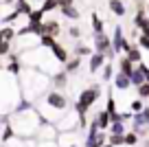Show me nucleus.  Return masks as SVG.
I'll return each instance as SVG.
<instances>
[{
	"label": "nucleus",
	"mask_w": 149,
	"mask_h": 147,
	"mask_svg": "<svg viewBox=\"0 0 149 147\" xmlns=\"http://www.w3.org/2000/svg\"><path fill=\"white\" fill-rule=\"evenodd\" d=\"M57 44V40L53 35H42L40 37V46H42V48H48V51H53V46Z\"/></svg>",
	"instance_id": "20"
},
{
	"label": "nucleus",
	"mask_w": 149,
	"mask_h": 147,
	"mask_svg": "<svg viewBox=\"0 0 149 147\" xmlns=\"http://www.w3.org/2000/svg\"><path fill=\"white\" fill-rule=\"evenodd\" d=\"M107 134H127V127H125V123H123V121H116V123L110 125Z\"/></svg>",
	"instance_id": "21"
},
{
	"label": "nucleus",
	"mask_w": 149,
	"mask_h": 147,
	"mask_svg": "<svg viewBox=\"0 0 149 147\" xmlns=\"http://www.w3.org/2000/svg\"><path fill=\"white\" fill-rule=\"evenodd\" d=\"M136 94H138L140 99H149V81L140 83V86L136 88Z\"/></svg>",
	"instance_id": "26"
},
{
	"label": "nucleus",
	"mask_w": 149,
	"mask_h": 147,
	"mask_svg": "<svg viewBox=\"0 0 149 147\" xmlns=\"http://www.w3.org/2000/svg\"><path fill=\"white\" fill-rule=\"evenodd\" d=\"M105 110L110 112V116H116L118 112H116V101H114V97H107V103H105Z\"/></svg>",
	"instance_id": "27"
},
{
	"label": "nucleus",
	"mask_w": 149,
	"mask_h": 147,
	"mask_svg": "<svg viewBox=\"0 0 149 147\" xmlns=\"http://www.w3.org/2000/svg\"><path fill=\"white\" fill-rule=\"evenodd\" d=\"M145 108H147V106H145V103H143V99H140V97H136L134 101L130 103V110L134 112V114H138V112H143Z\"/></svg>",
	"instance_id": "25"
},
{
	"label": "nucleus",
	"mask_w": 149,
	"mask_h": 147,
	"mask_svg": "<svg viewBox=\"0 0 149 147\" xmlns=\"http://www.w3.org/2000/svg\"><path fill=\"white\" fill-rule=\"evenodd\" d=\"M15 11H18V13L20 15H31L33 13V9H31V7H29V2H26V0H15Z\"/></svg>",
	"instance_id": "17"
},
{
	"label": "nucleus",
	"mask_w": 149,
	"mask_h": 147,
	"mask_svg": "<svg viewBox=\"0 0 149 147\" xmlns=\"http://www.w3.org/2000/svg\"><path fill=\"white\" fill-rule=\"evenodd\" d=\"M143 114H145V119H147V125H149V106L143 110Z\"/></svg>",
	"instance_id": "37"
},
{
	"label": "nucleus",
	"mask_w": 149,
	"mask_h": 147,
	"mask_svg": "<svg viewBox=\"0 0 149 147\" xmlns=\"http://www.w3.org/2000/svg\"><path fill=\"white\" fill-rule=\"evenodd\" d=\"M147 15H149V5H147Z\"/></svg>",
	"instance_id": "42"
},
{
	"label": "nucleus",
	"mask_w": 149,
	"mask_h": 147,
	"mask_svg": "<svg viewBox=\"0 0 149 147\" xmlns=\"http://www.w3.org/2000/svg\"><path fill=\"white\" fill-rule=\"evenodd\" d=\"M0 70H2V64H0Z\"/></svg>",
	"instance_id": "44"
},
{
	"label": "nucleus",
	"mask_w": 149,
	"mask_h": 147,
	"mask_svg": "<svg viewBox=\"0 0 149 147\" xmlns=\"http://www.w3.org/2000/svg\"><path fill=\"white\" fill-rule=\"evenodd\" d=\"M134 44H130V40H125V35H123V29L116 27L114 29V35H112V51L116 53V55H121V53H130V48Z\"/></svg>",
	"instance_id": "6"
},
{
	"label": "nucleus",
	"mask_w": 149,
	"mask_h": 147,
	"mask_svg": "<svg viewBox=\"0 0 149 147\" xmlns=\"http://www.w3.org/2000/svg\"><path fill=\"white\" fill-rule=\"evenodd\" d=\"M9 60H11V62L7 64V70H9V75H11V77H20V62H18V57L11 55Z\"/></svg>",
	"instance_id": "15"
},
{
	"label": "nucleus",
	"mask_w": 149,
	"mask_h": 147,
	"mask_svg": "<svg viewBox=\"0 0 149 147\" xmlns=\"http://www.w3.org/2000/svg\"><path fill=\"white\" fill-rule=\"evenodd\" d=\"M114 88H116V90H127V88H132V79H130V75L116 73V75H114Z\"/></svg>",
	"instance_id": "11"
},
{
	"label": "nucleus",
	"mask_w": 149,
	"mask_h": 147,
	"mask_svg": "<svg viewBox=\"0 0 149 147\" xmlns=\"http://www.w3.org/2000/svg\"><path fill=\"white\" fill-rule=\"evenodd\" d=\"M79 66H81V57H72V60L64 66V70H66V73H77Z\"/></svg>",
	"instance_id": "22"
},
{
	"label": "nucleus",
	"mask_w": 149,
	"mask_h": 147,
	"mask_svg": "<svg viewBox=\"0 0 149 147\" xmlns=\"http://www.w3.org/2000/svg\"><path fill=\"white\" fill-rule=\"evenodd\" d=\"M107 143L112 147H125V134H110Z\"/></svg>",
	"instance_id": "18"
},
{
	"label": "nucleus",
	"mask_w": 149,
	"mask_h": 147,
	"mask_svg": "<svg viewBox=\"0 0 149 147\" xmlns=\"http://www.w3.org/2000/svg\"><path fill=\"white\" fill-rule=\"evenodd\" d=\"M125 147H138V134L132 130L125 134Z\"/></svg>",
	"instance_id": "23"
},
{
	"label": "nucleus",
	"mask_w": 149,
	"mask_h": 147,
	"mask_svg": "<svg viewBox=\"0 0 149 147\" xmlns=\"http://www.w3.org/2000/svg\"><path fill=\"white\" fill-rule=\"evenodd\" d=\"M103 147H112V145H110V143H107V145H103Z\"/></svg>",
	"instance_id": "40"
},
{
	"label": "nucleus",
	"mask_w": 149,
	"mask_h": 147,
	"mask_svg": "<svg viewBox=\"0 0 149 147\" xmlns=\"http://www.w3.org/2000/svg\"><path fill=\"white\" fill-rule=\"evenodd\" d=\"M114 79V68H112V64L107 62L105 66H103V81H112Z\"/></svg>",
	"instance_id": "29"
},
{
	"label": "nucleus",
	"mask_w": 149,
	"mask_h": 147,
	"mask_svg": "<svg viewBox=\"0 0 149 147\" xmlns=\"http://www.w3.org/2000/svg\"><path fill=\"white\" fill-rule=\"evenodd\" d=\"M0 35H2V40L5 42H11V40H15V31L11 27H5L2 31H0Z\"/></svg>",
	"instance_id": "30"
},
{
	"label": "nucleus",
	"mask_w": 149,
	"mask_h": 147,
	"mask_svg": "<svg viewBox=\"0 0 149 147\" xmlns=\"http://www.w3.org/2000/svg\"><path fill=\"white\" fill-rule=\"evenodd\" d=\"M59 31H61V27H59V22H57V20L44 22V35H53V37H57V35H59Z\"/></svg>",
	"instance_id": "14"
},
{
	"label": "nucleus",
	"mask_w": 149,
	"mask_h": 147,
	"mask_svg": "<svg viewBox=\"0 0 149 147\" xmlns=\"http://www.w3.org/2000/svg\"><path fill=\"white\" fill-rule=\"evenodd\" d=\"M9 123H11V127H13L15 136L29 141V138H37V134H40V130H42V125L46 123V121L42 119V114L37 112L35 106L22 103L18 110H13L9 114Z\"/></svg>",
	"instance_id": "1"
},
{
	"label": "nucleus",
	"mask_w": 149,
	"mask_h": 147,
	"mask_svg": "<svg viewBox=\"0 0 149 147\" xmlns=\"http://www.w3.org/2000/svg\"><path fill=\"white\" fill-rule=\"evenodd\" d=\"M127 57H130L132 62H134V64H140V62H143V53H140V46H132L130 48V53H127Z\"/></svg>",
	"instance_id": "19"
},
{
	"label": "nucleus",
	"mask_w": 149,
	"mask_h": 147,
	"mask_svg": "<svg viewBox=\"0 0 149 147\" xmlns=\"http://www.w3.org/2000/svg\"><path fill=\"white\" fill-rule=\"evenodd\" d=\"M140 147H149V143H145V145H140Z\"/></svg>",
	"instance_id": "38"
},
{
	"label": "nucleus",
	"mask_w": 149,
	"mask_h": 147,
	"mask_svg": "<svg viewBox=\"0 0 149 147\" xmlns=\"http://www.w3.org/2000/svg\"><path fill=\"white\" fill-rule=\"evenodd\" d=\"M51 79H53L55 90H61V88H66V83H68V73H66V70H57Z\"/></svg>",
	"instance_id": "13"
},
{
	"label": "nucleus",
	"mask_w": 149,
	"mask_h": 147,
	"mask_svg": "<svg viewBox=\"0 0 149 147\" xmlns=\"http://www.w3.org/2000/svg\"><path fill=\"white\" fill-rule=\"evenodd\" d=\"M110 11L114 15H125V5H123V0H110Z\"/></svg>",
	"instance_id": "16"
},
{
	"label": "nucleus",
	"mask_w": 149,
	"mask_h": 147,
	"mask_svg": "<svg viewBox=\"0 0 149 147\" xmlns=\"http://www.w3.org/2000/svg\"><path fill=\"white\" fill-rule=\"evenodd\" d=\"M20 92H22V99L24 103H31V106H35L40 99H44V97L48 94V90H51V83L53 79L46 77L44 73H37V70H24V73H20Z\"/></svg>",
	"instance_id": "2"
},
{
	"label": "nucleus",
	"mask_w": 149,
	"mask_h": 147,
	"mask_svg": "<svg viewBox=\"0 0 149 147\" xmlns=\"http://www.w3.org/2000/svg\"><path fill=\"white\" fill-rule=\"evenodd\" d=\"M74 55L77 57H84V55H90V48L86 44H77L74 46Z\"/></svg>",
	"instance_id": "32"
},
{
	"label": "nucleus",
	"mask_w": 149,
	"mask_h": 147,
	"mask_svg": "<svg viewBox=\"0 0 149 147\" xmlns=\"http://www.w3.org/2000/svg\"><path fill=\"white\" fill-rule=\"evenodd\" d=\"M68 33H70L72 37H79V33H81V31H79L77 27H70V29H68Z\"/></svg>",
	"instance_id": "35"
},
{
	"label": "nucleus",
	"mask_w": 149,
	"mask_h": 147,
	"mask_svg": "<svg viewBox=\"0 0 149 147\" xmlns=\"http://www.w3.org/2000/svg\"><path fill=\"white\" fill-rule=\"evenodd\" d=\"M57 5H59V9H61V7H70V5H72V0H57Z\"/></svg>",
	"instance_id": "36"
},
{
	"label": "nucleus",
	"mask_w": 149,
	"mask_h": 147,
	"mask_svg": "<svg viewBox=\"0 0 149 147\" xmlns=\"http://www.w3.org/2000/svg\"><path fill=\"white\" fill-rule=\"evenodd\" d=\"M40 147H59L57 141H46V143H40Z\"/></svg>",
	"instance_id": "34"
},
{
	"label": "nucleus",
	"mask_w": 149,
	"mask_h": 147,
	"mask_svg": "<svg viewBox=\"0 0 149 147\" xmlns=\"http://www.w3.org/2000/svg\"><path fill=\"white\" fill-rule=\"evenodd\" d=\"M94 121H97V125H99V127H101V130H105V132H107V130H110V125H112V116H110V112H107L105 108L97 112V116H94Z\"/></svg>",
	"instance_id": "9"
},
{
	"label": "nucleus",
	"mask_w": 149,
	"mask_h": 147,
	"mask_svg": "<svg viewBox=\"0 0 149 147\" xmlns=\"http://www.w3.org/2000/svg\"><path fill=\"white\" fill-rule=\"evenodd\" d=\"M92 29H94V33H105L103 31V20L97 13H92Z\"/></svg>",
	"instance_id": "28"
},
{
	"label": "nucleus",
	"mask_w": 149,
	"mask_h": 147,
	"mask_svg": "<svg viewBox=\"0 0 149 147\" xmlns=\"http://www.w3.org/2000/svg\"><path fill=\"white\" fill-rule=\"evenodd\" d=\"M57 7H59V5H57V0H44V5H42L40 11H42V13H48V11L57 9Z\"/></svg>",
	"instance_id": "31"
},
{
	"label": "nucleus",
	"mask_w": 149,
	"mask_h": 147,
	"mask_svg": "<svg viewBox=\"0 0 149 147\" xmlns=\"http://www.w3.org/2000/svg\"><path fill=\"white\" fill-rule=\"evenodd\" d=\"M61 13H64L66 18H70V20H79V9H74L72 5L70 7H61Z\"/></svg>",
	"instance_id": "24"
},
{
	"label": "nucleus",
	"mask_w": 149,
	"mask_h": 147,
	"mask_svg": "<svg viewBox=\"0 0 149 147\" xmlns=\"http://www.w3.org/2000/svg\"><path fill=\"white\" fill-rule=\"evenodd\" d=\"M57 130L61 132H77V130H84L81 127V121H79V114L77 112H66L59 121H57Z\"/></svg>",
	"instance_id": "5"
},
{
	"label": "nucleus",
	"mask_w": 149,
	"mask_h": 147,
	"mask_svg": "<svg viewBox=\"0 0 149 147\" xmlns=\"http://www.w3.org/2000/svg\"><path fill=\"white\" fill-rule=\"evenodd\" d=\"M99 97H101V88L99 86H90V88H84L77 97V101H74V112L79 114V121H81V127H86L88 123V110L99 101Z\"/></svg>",
	"instance_id": "3"
},
{
	"label": "nucleus",
	"mask_w": 149,
	"mask_h": 147,
	"mask_svg": "<svg viewBox=\"0 0 149 147\" xmlns=\"http://www.w3.org/2000/svg\"><path fill=\"white\" fill-rule=\"evenodd\" d=\"M72 147H81V145H72Z\"/></svg>",
	"instance_id": "43"
},
{
	"label": "nucleus",
	"mask_w": 149,
	"mask_h": 147,
	"mask_svg": "<svg viewBox=\"0 0 149 147\" xmlns=\"http://www.w3.org/2000/svg\"><path fill=\"white\" fill-rule=\"evenodd\" d=\"M2 42H5V40H2V35H0V44H2Z\"/></svg>",
	"instance_id": "39"
},
{
	"label": "nucleus",
	"mask_w": 149,
	"mask_h": 147,
	"mask_svg": "<svg viewBox=\"0 0 149 147\" xmlns=\"http://www.w3.org/2000/svg\"><path fill=\"white\" fill-rule=\"evenodd\" d=\"M147 81H149V70H147Z\"/></svg>",
	"instance_id": "41"
},
{
	"label": "nucleus",
	"mask_w": 149,
	"mask_h": 147,
	"mask_svg": "<svg viewBox=\"0 0 149 147\" xmlns=\"http://www.w3.org/2000/svg\"><path fill=\"white\" fill-rule=\"evenodd\" d=\"M138 46H140V48H145V51H149V35H143V33H140Z\"/></svg>",
	"instance_id": "33"
},
{
	"label": "nucleus",
	"mask_w": 149,
	"mask_h": 147,
	"mask_svg": "<svg viewBox=\"0 0 149 147\" xmlns=\"http://www.w3.org/2000/svg\"><path fill=\"white\" fill-rule=\"evenodd\" d=\"M134 68H136V64L130 60L127 55H123L121 60H118V73H123V75H132L134 73Z\"/></svg>",
	"instance_id": "12"
},
{
	"label": "nucleus",
	"mask_w": 149,
	"mask_h": 147,
	"mask_svg": "<svg viewBox=\"0 0 149 147\" xmlns=\"http://www.w3.org/2000/svg\"><path fill=\"white\" fill-rule=\"evenodd\" d=\"M105 64H107V55H105V53H97V51H94L92 55H90V73H92V75L99 73Z\"/></svg>",
	"instance_id": "8"
},
{
	"label": "nucleus",
	"mask_w": 149,
	"mask_h": 147,
	"mask_svg": "<svg viewBox=\"0 0 149 147\" xmlns=\"http://www.w3.org/2000/svg\"><path fill=\"white\" fill-rule=\"evenodd\" d=\"M94 51L97 53H110L112 51V40L105 33H94Z\"/></svg>",
	"instance_id": "7"
},
{
	"label": "nucleus",
	"mask_w": 149,
	"mask_h": 147,
	"mask_svg": "<svg viewBox=\"0 0 149 147\" xmlns=\"http://www.w3.org/2000/svg\"><path fill=\"white\" fill-rule=\"evenodd\" d=\"M42 101H44V103H48L51 108H55L57 112H66V110H68V106H70L68 97H66L61 90H48V94L44 97Z\"/></svg>",
	"instance_id": "4"
},
{
	"label": "nucleus",
	"mask_w": 149,
	"mask_h": 147,
	"mask_svg": "<svg viewBox=\"0 0 149 147\" xmlns=\"http://www.w3.org/2000/svg\"><path fill=\"white\" fill-rule=\"evenodd\" d=\"M51 53H53V57L57 60V64H61V66H66V64H68V51H66V48H64L61 44H55Z\"/></svg>",
	"instance_id": "10"
}]
</instances>
